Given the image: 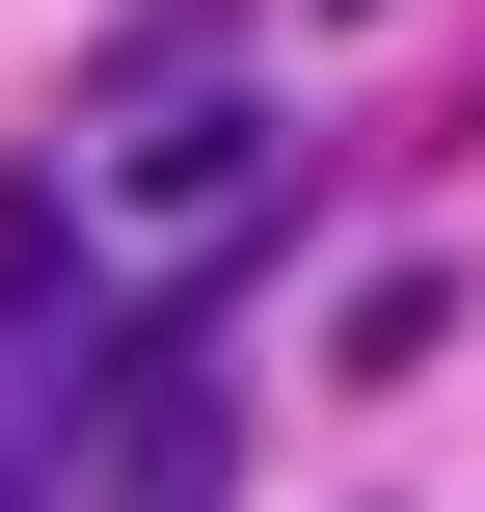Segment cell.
Listing matches in <instances>:
<instances>
[{"label":"cell","instance_id":"1","mask_svg":"<svg viewBox=\"0 0 485 512\" xmlns=\"http://www.w3.org/2000/svg\"><path fill=\"white\" fill-rule=\"evenodd\" d=\"M297 189H324V135L243 108V81L81 108V243H108V297H243V270L297 243Z\"/></svg>","mask_w":485,"mask_h":512},{"label":"cell","instance_id":"2","mask_svg":"<svg viewBox=\"0 0 485 512\" xmlns=\"http://www.w3.org/2000/svg\"><path fill=\"white\" fill-rule=\"evenodd\" d=\"M432 351H459V270L405 243V270H351V297H324V351H297V378H351V405H405Z\"/></svg>","mask_w":485,"mask_h":512},{"label":"cell","instance_id":"3","mask_svg":"<svg viewBox=\"0 0 485 512\" xmlns=\"http://www.w3.org/2000/svg\"><path fill=\"white\" fill-rule=\"evenodd\" d=\"M216 54H243V27H216V0H135V27H108V54H81V108H162V81H216Z\"/></svg>","mask_w":485,"mask_h":512}]
</instances>
